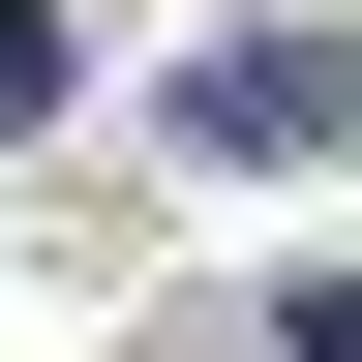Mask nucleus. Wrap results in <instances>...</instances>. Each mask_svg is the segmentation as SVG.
Masks as SVG:
<instances>
[{
	"mask_svg": "<svg viewBox=\"0 0 362 362\" xmlns=\"http://www.w3.org/2000/svg\"><path fill=\"white\" fill-rule=\"evenodd\" d=\"M272 362H362V272H302V302H272Z\"/></svg>",
	"mask_w": 362,
	"mask_h": 362,
	"instance_id": "3",
	"label": "nucleus"
},
{
	"mask_svg": "<svg viewBox=\"0 0 362 362\" xmlns=\"http://www.w3.org/2000/svg\"><path fill=\"white\" fill-rule=\"evenodd\" d=\"M332 121H362V61H332V30H242V61H181V151H211V181L332 151Z\"/></svg>",
	"mask_w": 362,
	"mask_h": 362,
	"instance_id": "1",
	"label": "nucleus"
},
{
	"mask_svg": "<svg viewBox=\"0 0 362 362\" xmlns=\"http://www.w3.org/2000/svg\"><path fill=\"white\" fill-rule=\"evenodd\" d=\"M61 90H90V30H61V0H0V151H30Z\"/></svg>",
	"mask_w": 362,
	"mask_h": 362,
	"instance_id": "2",
	"label": "nucleus"
}]
</instances>
